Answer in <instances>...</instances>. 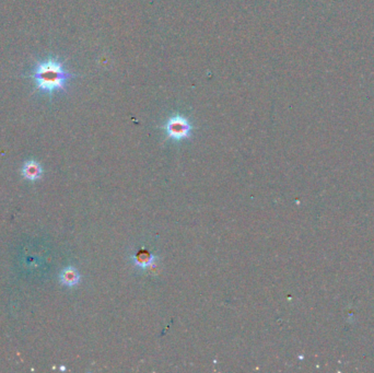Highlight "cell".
<instances>
[{"label": "cell", "instance_id": "5", "mask_svg": "<svg viewBox=\"0 0 374 373\" xmlns=\"http://www.w3.org/2000/svg\"><path fill=\"white\" fill-rule=\"evenodd\" d=\"M23 174L29 179H36L41 176V168L40 165L34 161L27 162L23 169Z\"/></svg>", "mask_w": 374, "mask_h": 373}, {"label": "cell", "instance_id": "3", "mask_svg": "<svg viewBox=\"0 0 374 373\" xmlns=\"http://www.w3.org/2000/svg\"><path fill=\"white\" fill-rule=\"evenodd\" d=\"M154 261V256L150 252L146 251V249H141L134 256V263L136 266L146 268L150 266L151 264Z\"/></svg>", "mask_w": 374, "mask_h": 373}, {"label": "cell", "instance_id": "1", "mask_svg": "<svg viewBox=\"0 0 374 373\" xmlns=\"http://www.w3.org/2000/svg\"><path fill=\"white\" fill-rule=\"evenodd\" d=\"M70 77L72 75L64 68V65L56 59L39 63L33 73L37 89L47 93L63 90Z\"/></svg>", "mask_w": 374, "mask_h": 373}, {"label": "cell", "instance_id": "4", "mask_svg": "<svg viewBox=\"0 0 374 373\" xmlns=\"http://www.w3.org/2000/svg\"><path fill=\"white\" fill-rule=\"evenodd\" d=\"M61 282L66 286H75L79 281V274L73 267H68L63 271L60 275Z\"/></svg>", "mask_w": 374, "mask_h": 373}, {"label": "cell", "instance_id": "2", "mask_svg": "<svg viewBox=\"0 0 374 373\" xmlns=\"http://www.w3.org/2000/svg\"><path fill=\"white\" fill-rule=\"evenodd\" d=\"M164 128L169 138L173 140H183L191 136L193 126L185 117L176 115L171 117L167 122Z\"/></svg>", "mask_w": 374, "mask_h": 373}]
</instances>
